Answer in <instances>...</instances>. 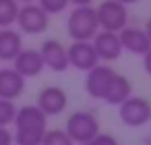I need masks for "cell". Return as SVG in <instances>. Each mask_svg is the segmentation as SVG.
Here are the masks:
<instances>
[{"mask_svg": "<svg viewBox=\"0 0 151 145\" xmlns=\"http://www.w3.org/2000/svg\"><path fill=\"white\" fill-rule=\"evenodd\" d=\"M15 135L13 143L17 145H42L48 131V116L40 112L37 106H23L15 116Z\"/></svg>", "mask_w": 151, "mask_h": 145, "instance_id": "1", "label": "cell"}, {"mask_svg": "<svg viewBox=\"0 0 151 145\" xmlns=\"http://www.w3.org/2000/svg\"><path fill=\"white\" fill-rule=\"evenodd\" d=\"M66 31L73 38V42H91L99 31L95 9L93 6L73 9L66 19Z\"/></svg>", "mask_w": 151, "mask_h": 145, "instance_id": "2", "label": "cell"}, {"mask_svg": "<svg viewBox=\"0 0 151 145\" xmlns=\"http://www.w3.org/2000/svg\"><path fill=\"white\" fill-rule=\"evenodd\" d=\"M64 133L68 135V139L73 143H87L91 141L95 135H99V120L93 112H87V110H77L68 116L66 120V128Z\"/></svg>", "mask_w": 151, "mask_h": 145, "instance_id": "3", "label": "cell"}, {"mask_svg": "<svg viewBox=\"0 0 151 145\" xmlns=\"http://www.w3.org/2000/svg\"><path fill=\"white\" fill-rule=\"evenodd\" d=\"M95 15L101 31L120 33L124 27H128V11L124 4L116 2V0H104L95 9Z\"/></svg>", "mask_w": 151, "mask_h": 145, "instance_id": "4", "label": "cell"}, {"mask_svg": "<svg viewBox=\"0 0 151 145\" xmlns=\"http://www.w3.org/2000/svg\"><path fill=\"white\" fill-rule=\"evenodd\" d=\"M118 116H120L122 124L139 128V126H143L151 120V104L145 97L130 95L124 104L118 106Z\"/></svg>", "mask_w": 151, "mask_h": 145, "instance_id": "5", "label": "cell"}, {"mask_svg": "<svg viewBox=\"0 0 151 145\" xmlns=\"http://www.w3.org/2000/svg\"><path fill=\"white\" fill-rule=\"evenodd\" d=\"M15 23L19 25V33L40 35L48 29L50 19L37 4H23V6H19V15H17Z\"/></svg>", "mask_w": 151, "mask_h": 145, "instance_id": "6", "label": "cell"}, {"mask_svg": "<svg viewBox=\"0 0 151 145\" xmlns=\"http://www.w3.org/2000/svg\"><path fill=\"white\" fill-rule=\"evenodd\" d=\"M40 112L44 116H58L66 110L68 106V95L62 87L58 85H50V87H44L40 93H37V104Z\"/></svg>", "mask_w": 151, "mask_h": 145, "instance_id": "7", "label": "cell"}, {"mask_svg": "<svg viewBox=\"0 0 151 145\" xmlns=\"http://www.w3.org/2000/svg\"><path fill=\"white\" fill-rule=\"evenodd\" d=\"M66 56H68V66H73L77 71L89 73L91 69H95L99 64V58H97L91 42H73L66 48Z\"/></svg>", "mask_w": 151, "mask_h": 145, "instance_id": "8", "label": "cell"}, {"mask_svg": "<svg viewBox=\"0 0 151 145\" xmlns=\"http://www.w3.org/2000/svg\"><path fill=\"white\" fill-rule=\"evenodd\" d=\"M114 75H116V71L112 66H108V64H97L95 69H91L87 73V77H85V91H87V95L93 97V100H104V95H106Z\"/></svg>", "mask_w": 151, "mask_h": 145, "instance_id": "9", "label": "cell"}, {"mask_svg": "<svg viewBox=\"0 0 151 145\" xmlns=\"http://www.w3.org/2000/svg\"><path fill=\"white\" fill-rule=\"evenodd\" d=\"M44 66H48L54 73H64L68 69V56H66V48L58 42V40H46L42 44V48L37 50Z\"/></svg>", "mask_w": 151, "mask_h": 145, "instance_id": "10", "label": "cell"}, {"mask_svg": "<svg viewBox=\"0 0 151 145\" xmlns=\"http://www.w3.org/2000/svg\"><path fill=\"white\" fill-rule=\"evenodd\" d=\"M118 40H120L122 50L137 54V56H145L151 50V42H149L145 29H139V27H124L118 33Z\"/></svg>", "mask_w": 151, "mask_h": 145, "instance_id": "11", "label": "cell"}, {"mask_svg": "<svg viewBox=\"0 0 151 145\" xmlns=\"http://www.w3.org/2000/svg\"><path fill=\"white\" fill-rule=\"evenodd\" d=\"M44 69L46 66H44V60H42L40 52L33 50V48H23L19 52V56L13 60V71H17L23 79L37 77Z\"/></svg>", "mask_w": 151, "mask_h": 145, "instance_id": "12", "label": "cell"}, {"mask_svg": "<svg viewBox=\"0 0 151 145\" xmlns=\"http://www.w3.org/2000/svg\"><path fill=\"white\" fill-rule=\"evenodd\" d=\"M95 54L99 60H106V62H112L116 60L120 54H122V48H120V40H118V33H110V31H97V35L93 38L91 42Z\"/></svg>", "mask_w": 151, "mask_h": 145, "instance_id": "13", "label": "cell"}, {"mask_svg": "<svg viewBox=\"0 0 151 145\" xmlns=\"http://www.w3.org/2000/svg\"><path fill=\"white\" fill-rule=\"evenodd\" d=\"M25 93V79L13 69H0V100L15 102Z\"/></svg>", "mask_w": 151, "mask_h": 145, "instance_id": "14", "label": "cell"}, {"mask_svg": "<svg viewBox=\"0 0 151 145\" xmlns=\"http://www.w3.org/2000/svg\"><path fill=\"white\" fill-rule=\"evenodd\" d=\"M23 50V38L15 29H0V60L13 62Z\"/></svg>", "mask_w": 151, "mask_h": 145, "instance_id": "15", "label": "cell"}, {"mask_svg": "<svg viewBox=\"0 0 151 145\" xmlns=\"http://www.w3.org/2000/svg\"><path fill=\"white\" fill-rule=\"evenodd\" d=\"M132 85H130V81L124 77V75H114V79H112V83H110V87H108V91H106V95H104V102L106 104H110V106H120V104H124L132 93Z\"/></svg>", "mask_w": 151, "mask_h": 145, "instance_id": "16", "label": "cell"}, {"mask_svg": "<svg viewBox=\"0 0 151 145\" xmlns=\"http://www.w3.org/2000/svg\"><path fill=\"white\" fill-rule=\"evenodd\" d=\"M19 6L17 0H0V29H9L17 21Z\"/></svg>", "mask_w": 151, "mask_h": 145, "instance_id": "17", "label": "cell"}, {"mask_svg": "<svg viewBox=\"0 0 151 145\" xmlns=\"http://www.w3.org/2000/svg\"><path fill=\"white\" fill-rule=\"evenodd\" d=\"M17 110H19V108L15 106V102L0 100V128H9V124L15 122Z\"/></svg>", "mask_w": 151, "mask_h": 145, "instance_id": "18", "label": "cell"}, {"mask_svg": "<svg viewBox=\"0 0 151 145\" xmlns=\"http://www.w3.org/2000/svg\"><path fill=\"white\" fill-rule=\"evenodd\" d=\"M42 145H73V141L68 139L64 128H48Z\"/></svg>", "mask_w": 151, "mask_h": 145, "instance_id": "19", "label": "cell"}, {"mask_svg": "<svg viewBox=\"0 0 151 145\" xmlns=\"http://www.w3.org/2000/svg\"><path fill=\"white\" fill-rule=\"evenodd\" d=\"M68 0H40V9L50 17V15H58V13H62V11H66L68 9Z\"/></svg>", "mask_w": 151, "mask_h": 145, "instance_id": "20", "label": "cell"}, {"mask_svg": "<svg viewBox=\"0 0 151 145\" xmlns=\"http://www.w3.org/2000/svg\"><path fill=\"white\" fill-rule=\"evenodd\" d=\"M83 145H120V143H118L116 137H112V135H108V133H99V135H95L91 141H87V143H83Z\"/></svg>", "mask_w": 151, "mask_h": 145, "instance_id": "21", "label": "cell"}, {"mask_svg": "<svg viewBox=\"0 0 151 145\" xmlns=\"http://www.w3.org/2000/svg\"><path fill=\"white\" fill-rule=\"evenodd\" d=\"M0 145H13V133L9 128H0Z\"/></svg>", "mask_w": 151, "mask_h": 145, "instance_id": "22", "label": "cell"}, {"mask_svg": "<svg viewBox=\"0 0 151 145\" xmlns=\"http://www.w3.org/2000/svg\"><path fill=\"white\" fill-rule=\"evenodd\" d=\"M143 69H145V71H147V75L151 77V50L143 56Z\"/></svg>", "mask_w": 151, "mask_h": 145, "instance_id": "23", "label": "cell"}, {"mask_svg": "<svg viewBox=\"0 0 151 145\" xmlns=\"http://www.w3.org/2000/svg\"><path fill=\"white\" fill-rule=\"evenodd\" d=\"M68 2L75 4V9H79V6H91L93 0H68Z\"/></svg>", "mask_w": 151, "mask_h": 145, "instance_id": "24", "label": "cell"}, {"mask_svg": "<svg viewBox=\"0 0 151 145\" xmlns=\"http://www.w3.org/2000/svg\"><path fill=\"white\" fill-rule=\"evenodd\" d=\"M145 33H147V38H149V42H151V17H149V21H147V25H145Z\"/></svg>", "mask_w": 151, "mask_h": 145, "instance_id": "25", "label": "cell"}, {"mask_svg": "<svg viewBox=\"0 0 151 145\" xmlns=\"http://www.w3.org/2000/svg\"><path fill=\"white\" fill-rule=\"evenodd\" d=\"M116 2H120V4H134V2H139V0H116Z\"/></svg>", "mask_w": 151, "mask_h": 145, "instance_id": "26", "label": "cell"}, {"mask_svg": "<svg viewBox=\"0 0 151 145\" xmlns=\"http://www.w3.org/2000/svg\"><path fill=\"white\" fill-rule=\"evenodd\" d=\"M17 2H19V4H33L35 0H17Z\"/></svg>", "mask_w": 151, "mask_h": 145, "instance_id": "27", "label": "cell"}]
</instances>
